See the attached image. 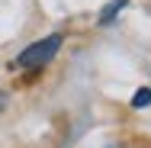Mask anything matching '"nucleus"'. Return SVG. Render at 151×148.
I'll use <instances>...</instances> for the list:
<instances>
[{"instance_id":"2","label":"nucleus","mask_w":151,"mask_h":148,"mask_svg":"<svg viewBox=\"0 0 151 148\" xmlns=\"http://www.w3.org/2000/svg\"><path fill=\"white\" fill-rule=\"evenodd\" d=\"M125 3H129V0H113V3H106V6H103V13H100V23H113V16L119 13Z\"/></svg>"},{"instance_id":"1","label":"nucleus","mask_w":151,"mask_h":148,"mask_svg":"<svg viewBox=\"0 0 151 148\" xmlns=\"http://www.w3.org/2000/svg\"><path fill=\"white\" fill-rule=\"evenodd\" d=\"M61 42H64L61 35H48V39L35 42V45H29V48H23L19 58H16V64H19V68H42V64H48V61L58 55Z\"/></svg>"},{"instance_id":"3","label":"nucleus","mask_w":151,"mask_h":148,"mask_svg":"<svg viewBox=\"0 0 151 148\" xmlns=\"http://www.w3.org/2000/svg\"><path fill=\"white\" fill-rule=\"evenodd\" d=\"M148 103H151V90H148V87L135 90V97H132V106H148Z\"/></svg>"}]
</instances>
